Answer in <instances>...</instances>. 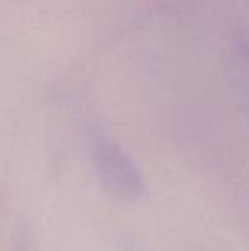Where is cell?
<instances>
[{
  "instance_id": "1",
  "label": "cell",
  "mask_w": 249,
  "mask_h": 251,
  "mask_svg": "<svg viewBox=\"0 0 249 251\" xmlns=\"http://www.w3.org/2000/svg\"><path fill=\"white\" fill-rule=\"evenodd\" d=\"M92 155L101 181L106 183L111 192L120 197H135L140 193L142 181L138 173L120 147L108 140H101L92 146Z\"/></svg>"
},
{
  "instance_id": "2",
  "label": "cell",
  "mask_w": 249,
  "mask_h": 251,
  "mask_svg": "<svg viewBox=\"0 0 249 251\" xmlns=\"http://www.w3.org/2000/svg\"><path fill=\"white\" fill-rule=\"evenodd\" d=\"M226 67L236 89L249 100V36L234 38L227 50Z\"/></svg>"
}]
</instances>
